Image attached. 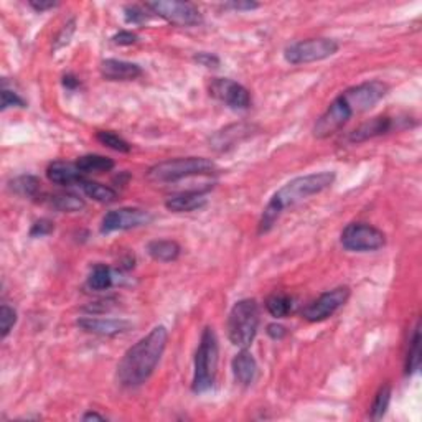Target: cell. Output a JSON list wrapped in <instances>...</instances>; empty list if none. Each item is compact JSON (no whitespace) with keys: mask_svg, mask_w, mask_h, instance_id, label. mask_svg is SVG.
Returning a JSON list of instances; mask_svg holds the SVG:
<instances>
[{"mask_svg":"<svg viewBox=\"0 0 422 422\" xmlns=\"http://www.w3.org/2000/svg\"><path fill=\"white\" fill-rule=\"evenodd\" d=\"M88 286L93 291H107L112 286V272L106 264L94 266L91 276L88 277Z\"/></svg>","mask_w":422,"mask_h":422,"instance_id":"26","label":"cell"},{"mask_svg":"<svg viewBox=\"0 0 422 422\" xmlns=\"http://www.w3.org/2000/svg\"><path fill=\"white\" fill-rule=\"evenodd\" d=\"M153 220L151 211L142 208H119L107 211L101 221V233L109 235L112 231H126L132 228L147 226Z\"/></svg>","mask_w":422,"mask_h":422,"instance_id":"11","label":"cell"},{"mask_svg":"<svg viewBox=\"0 0 422 422\" xmlns=\"http://www.w3.org/2000/svg\"><path fill=\"white\" fill-rule=\"evenodd\" d=\"M101 74L109 81H132L142 74V68L136 63L122 61V59H104L101 63Z\"/></svg>","mask_w":422,"mask_h":422,"instance_id":"15","label":"cell"},{"mask_svg":"<svg viewBox=\"0 0 422 422\" xmlns=\"http://www.w3.org/2000/svg\"><path fill=\"white\" fill-rule=\"evenodd\" d=\"M218 360H220V345L218 336L211 327H206L201 334L200 345L195 355V373H193V393L201 394L213 388L216 380Z\"/></svg>","mask_w":422,"mask_h":422,"instance_id":"4","label":"cell"},{"mask_svg":"<svg viewBox=\"0 0 422 422\" xmlns=\"http://www.w3.org/2000/svg\"><path fill=\"white\" fill-rule=\"evenodd\" d=\"M340 241L346 251L370 252L381 250L386 245V236L378 228L366 223H350L341 231Z\"/></svg>","mask_w":422,"mask_h":422,"instance_id":"8","label":"cell"},{"mask_svg":"<svg viewBox=\"0 0 422 422\" xmlns=\"http://www.w3.org/2000/svg\"><path fill=\"white\" fill-rule=\"evenodd\" d=\"M47 177L49 182L57 183V185H79V182L84 180V173L79 170L76 163L57 160L49 163L47 168Z\"/></svg>","mask_w":422,"mask_h":422,"instance_id":"17","label":"cell"},{"mask_svg":"<svg viewBox=\"0 0 422 422\" xmlns=\"http://www.w3.org/2000/svg\"><path fill=\"white\" fill-rule=\"evenodd\" d=\"M40 188H42V183L33 175H22L10 182V190L20 197L35 198L40 193Z\"/></svg>","mask_w":422,"mask_h":422,"instance_id":"24","label":"cell"},{"mask_svg":"<svg viewBox=\"0 0 422 422\" xmlns=\"http://www.w3.org/2000/svg\"><path fill=\"white\" fill-rule=\"evenodd\" d=\"M226 7L233 10H254L259 7V4L251 2V0H238V2H228Z\"/></svg>","mask_w":422,"mask_h":422,"instance_id":"37","label":"cell"},{"mask_svg":"<svg viewBox=\"0 0 422 422\" xmlns=\"http://www.w3.org/2000/svg\"><path fill=\"white\" fill-rule=\"evenodd\" d=\"M393 127H394V121L391 117L388 116L373 117L370 119V121L360 124L353 132H350L348 141L351 143H361L365 141H370V139L388 134L389 131H393Z\"/></svg>","mask_w":422,"mask_h":422,"instance_id":"14","label":"cell"},{"mask_svg":"<svg viewBox=\"0 0 422 422\" xmlns=\"http://www.w3.org/2000/svg\"><path fill=\"white\" fill-rule=\"evenodd\" d=\"M96 139L102 143V146L112 148V151L116 152H121V153L131 152V143L124 141L121 136H117V134H114L111 131H99L96 134Z\"/></svg>","mask_w":422,"mask_h":422,"instance_id":"29","label":"cell"},{"mask_svg":"<svg viewBox=\"0 0 422 422\" xmlns=\"http://www.w3.org/2000/svg\"><path fill=\"white\" fill-rule=\"evenodd\" d=\"M168 341V332L163 325L151 330L143 339L131 346L117 365V381L126 388H136L151 378L157 368Z\"/></svg>","mask_w":422,"mask_h":422,"instance_id":"2","label":"cell"},{"mask_svg":"<svg viewBox=\"0 0 422 422\" xmlns=\"http://www.w3.org/2000/svg\"><path fill=\"white\" fill-rule=\"evenodd\" d=\"M421 324L418 322L416 325L413 339H411L409 344V351H408V360H406V373L414 375L418 373L421 368Z\"/></svg>","mask_w":422,"mask_h":422,"instance_id":"25","label":"cell"},{"mask_svg":"<svg viewBox=\"0 0 422 422\" xmlns=\"http://www.w3.org/2000/svg\"><path fill=\"white\" fill-rule=\"evenodd\" d=\"M208 198L206 193L201 190L197 192H183L178 195H173L165 201L167 210L173 213H190L195 210H200L206 205Z\"/></svg>","mask_w":422,"mask_h":422,"instance_id":"18","label":"cell"},{"mask_svg":"<svg viewBox=\"0 0 422 422\" xmlns=\"http://www.w3.org/2000/svg\"><path fill=\"white\" fill-rule=\"evenodd\" d=\"M147 7L157 13L158 17L167 20L168 23L178 27H193L203 22V17L195 5L190 2H178V0H157L147 4Z\"/></svg>","mask_w":422,"mask_h":422,"instance_id":"9","label":"cell"},{"mask_svg":"<svg viewBox=\"0 0 422 422\" xmlns=\"http://www.w3.org/2000/svg\"><path fill=\"white\" fill-rule=\"evenodd\" d=\"M339 48V43L332 38L302 40L284 49V58L291 64H307L334 57Z\"/></svg>","mask_w":422,"mask_h":422,"instance_id":"7","label":"cell"},{"mask_svg":"<svg viewBox=\"0 0 422 422\" xmlns=\"http://www.w3.org/2000/svg\"><path fill=\"white\" fill-rule=\"evenodd\" d=\"M30 7L37 10V12H45V10L58 7V4L53 2V0H30Z\"/></svg>","mask_w":422,"mask_h":422,"instance_id":"38","label":"cell"},{"mask_svg":"<svg viewBox=\"0 0 422 422\" xmlns=\"http://www.w3.org/2000/svg\"><path fill=\"white\" fill-rule=\"evenodd\" d=\"M388 84L378 81V79L365 81L345 89L340 96H336L330 102L327 111L315 122L314 136L317 139L334 136L355 114L366 112L371 107H375L388 94Z\"/></svg>","mask_w":422,"mask_h":422,"instance_id":"1","label":"cell"},{"mask_svg":"<svg viewBox=\"0 0 422 422\" xmlns=\"http://www.w3.org/2000/svg\"><path fill=\"white\" fill-rule=\"evenodd\" d=\"M78 187H81L84 195L93 198V200L98 203H111L117 198V192L111 187L102 185V183L91 182V180H81Z\"/></svg>","mask_w":422,"mask_h":422,"instance_id":"22","label":"cell"},{"mask_svg":"<svg viewBox=\"0 0 422 422\" xmlns=\"http://www.w3.org/2000/svg\"><path fill=\"white\" fill-rule=\"evenodd\" d=\"M335 182V172H315L309 173V175L297 177L289 183H286L281 190H277L272 198L267 203L262 216L259 220V233L271 231L272 226L276 225V221L279 220L282 211L287 208L295 206L297 203L307 200L309 197L319 195V193L325 192L327 188H330Z\"/></svg>","mask_w":422,"mask_h":422,"instance_id":"3","label":"cell"},{"mask_svg":"<svg viewBox=\"0 0 422 422\" xmlns=\"http://www.w3.org/2000/svg\"><path fill=\"white\" fill-rule=\"evenodd\" d=\"M389 403H391V386L383 385L378 393H376L373 404H371V419L373 421L383 419V416L389 408Z\"/></svg>","mask_w":422,"mask_h":422,"instance_id":"28","label":"cell"},{"mask_svg":"<svg viewBox=\"0 0 422 422\" xmlns=\"http://www.w3.org/2000/svg\"><path fill=\"white\" fill-rule=\"evenodd\" d=\"M76 165L79 167V170H81L84 175H88V173L111 172L114 168V160L109 157L98 156V153H88V156H83L78 158Z\"/></svg>","mask_w":422,"mask_h":422,"instance_id":"21","label":"cell"},{"mask_svg":"<svg viewBox=\"0 0 422 422\" xmlns=\"http://www.w3.org/2000/svg\"><path fill=\"white\" fill-rule=\"evenodd\" d=\"M104 419H106L104 416L98 414V413H93V411H89V413H86L83 416V421H104Z\"/></svg>","mask_w":422,"mask_h":422,"instance_id":"40","label":"cell"},{"mask_svg":"<svg viewBox=\"0 0 422 422\" xmlns=\"http://www.w3.org/2000/svg\"><path fill=\"white\" fill-rule=\"evenodd\" d=\"M252 132V126H247V124H233V126H228L221 129L220 132H216L215 136L210 139L211 147L215 151H228V148L235 147L238 142L245 141L246 137H250Z\"/></svg>","mask_w":422,"mask_h":422,"instance_id":"16","label":"cell"},{"mask_svg":"<svg viewBox=\"0 0 422 422\" xmlns=\"http://www.w3.org/2000/svg\"><path fill=\"white\" fill-rule=\"evenodd\" d=\"M216 172V163L205 157H182L172 158L157 163L148 168L147 178L156 183H173L183 178L198 177V175H211Z\"/></svg>","mask_w":422,"mask_h":422,"instance_id":"5","label":"cell"},{"mask_svg":"<svg viewBox=\"0 0 422 422\" xmlns=\"http://www.w3.org/2000/svg\"><path fill=\"white\" fill-rule=\"evenodd\" d=\"M233 375H235L236 381L242 386H250L254 383L257 376V363L247 348L241 350L240 353L233 360Z\"/></svg>","mask_w":422,"mask_h":422,"instance_id":"19","label":"cell"},{"mask_svg":"<svg viewBox=\"0 0 422 422\" xmlns=\"http://www.w3.org/2000/svg\"><path fill=\"white\" fill-rule=\"evenodd\" d=\"M195 61L198 64H201V66H205V68H218V66H220V58H218L216 54L206 53V52L197 53L195 54Z\"/></svg>","mask_w":422,"mask_h":422,"instance_id":"34","label":"cell"},{"mask_svg":"<svg viewBox=\"0 0 422 422\" xmlns=\"http://www.w3.org/2000/svg\"><path fill=\"white\" fill-rule=\"evenodd\" d=\"M63 84H64V88L74 89V88H78L79 81L73 76V74H66V76H63Z\"/></svg>","mask_w":422,"mask_h":422,"instance_id":"39","label":"cell"},{"mask_svg":"<svg viewBox=\"0 0 422 422\" xmlns=\"http://www.w3.org/2000/svg\"><path fill=\"white\" fill-rule=\"evenodd\" d=\"M53 231H54V223L47 220V218H42V220H38L32 226V230H30V236H32V238H42V236L52 235Z\"/></svg>","mask_w":422,"mask_h":422,"instance_id":"31","label":"cell"},{"mask_svg":"<svg viewBox=\"0 0 422 422\" xmlns=\"http://www.w3.org/2000/svg\"><path fill=\"white\" fill-rule=\"evenodd\" d=\"M147 252L153 261L158 262H172L177 261L180 256L182 247L177 241L172 240H156L147 245Z\"/></svg>","mask_w":422,"mask_h":422,"instance_id":"20","label":"cell"},{"mask_svg":"<svg viewBox=\"0 0 422 422\" xmlns=\"http://www.w3.org/2000/svg\"><path fill=\"white\" fill-rule=\"evenodd\" d=\"M79 329L88 332V334L101 335V336H114L126 334L131 329V322L124 319H94V317H84L76 322Z\"/></svg>","mask_w":422,"mask_h":422,"instance_id":"13","label":"cell"},{"mask_svg":"<svg viewBox=\"0 0 422 422\" xmlns=\"http://www.w3.org/2000/svg\"><path fill=\"white\" fill-rule=\"evenodd\" d=\"M48 203L54 210L64 213L81 211L83 208L86 206V201L78 195H74V193H57V195L48 198Z\"/></svg>","mask_w":422,"mask_h":422,"instance_id":"23","label":"cell"},{"mask_svg":"<svg viewBox=\"0 0 422 422\" xmlns=\"http://www.w3.org/2000/svg\"><path fill=\"white\" fill-rule=\"evenodd\" d=\"M15 324H17V312L10 305L4 304L0 307V336L7 339V335L13 329Z\"/></svg>","mask_w":422,"mask_h":422,"instance_id":"30","label":"cell"},{"mask_svg":"<svg viewBox=\"0 0 422 422\" xmlns=\"http://www.w3.org/2000/svg\"><path fill=\"white\" fill-rule=\"evenodd\" d=\"M348 299H350L348 287L346 286L336 287V289L324 292L319 299L312 302V304L302 312V317H304L307 322H312V324L324 322L327 319H330L336 310H340Z\"/></svg>","mask_w":422,"mask_h":422,"instance_id":"10","label":"cell"},{"mask_svg":"<svg viewBox=\"0 0 422 422\" xmlns=\"http://www.w3.org/2000/svg\"><path fill=\"white\" fill-rule=\"evenodd\" d=\"M267 335L271 336L272 340H282L284 336L287 335V329L284 325H279V324H271L267 325Z\"/></svg>","mask_w":422,"mask_h":422,"instance_id":"36","label":"cell"},{"mask_svg":"<svg viewBox=\"0 0 422 422\" xmlns=\"http://www.w3.org/2000/svg\"><path fill=\"white\" fill-rule=\"evenodd\" d=\"M210 94L233 109H247L251 106L250 91L233 79L215 78L210 84Z\"/></svg>","mask_w":422,"mask_h":422,"instance_id":"12","label":"cell"},{"mask_svg":"<svg viewBox=\"0 0 422 422\" xmlns=\"http://www.w3.org/2000/svg\"><path fill=\"white\" fill-rule=\"evenodd\" d=\"M112 42L116 45H121V47H129V45H134L137 42V35L132 32H127V30H122V32L114 35Z\"/></svg>","mask_w":422,"mask_h":422,"instance_id":"35","label":"cell"},{"mask_svg":"<svg viewBox=\"0 0 422 422\" xmlns=\"http://www.w3.org/2000/svg\"><path fill=\"white\" fill-rule=\"evenodd\" d=\"M266 309L272 317H276V319H284V317L289 315L292 309L291 297L286 294H272L269 299L266 300Z\"/></svg>","mask_w":422,"mask_h":422,"instance_id":"27","label":"cell"},{"mask_svg":"<svg viewBox=\"0 0 422 422\" xmlns=\"http://www.w3.org/2000/svg\"><path fill=\"white\" fill-rule=\"evenodd\" d=\"M259 327V307L254 299H242L233 305L228 317V336L231 344L245 350L256 339Z\"/></svg>","mask_w":422,"mask_h":422,"instance_id":"6","label":"cell"},{"mask_svg":"<svg viewBox=\"0 0 422 422\" xmlns=\"http://www.w3.org/2000/svg\"><path fill=\"white\" fill-rule=\"evenodd\" d=\"M25 106H27V104H25L23 99L20 98L17 93L8 91L7 88L2 89V111H5V109L8 107H25Z\"/></svg>","mask_w":422,"mask_h":422,"instance_id":"32","label":"cell"},{"mask_svg":"<svg viewBox=\"0 0 422 422\" xmlns=\"http://www.w3.org/2000/svg\"><path fill=\"white\" fill-rule=\"evenodd\" d=\"M124 13H126V22L127 23H142L147 20V13L143 12L141 7L137 5H129V7L124 8Z\"/></svg>","mask_w":422,"mask_h":422,"instance_id":"33","label":"cell"}]
</instances>
